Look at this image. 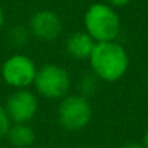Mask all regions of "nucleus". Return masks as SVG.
Here are the masks:
<instances>
[{"instance_id":"19","label":"nucleus","mask_w":148,"mask_h":148,"mask_svg":"<svg viewBox=\"0 0 148 148\" xmlns=\"http://www.w3.org/2000/svg\"><path fill=\"white\" fill-rule=\"evenodd\" d=\"M72 1H73V0H72Z\"/></svg>"},{"instance_id":"5","label":"nucleus","mask_w":148,"mask_h":148,"mask_svg":"<svg viewBox=\"0 0 148 148\" xmlns=\"http://www.w3.org/2000/svg\"><path fill=\"white\" fill-rule=\"evenodd\" d=\"M36 72V63L23 53L9 56L1 65V78L13 89H26L33 85Z\"/></svg>"},{"instance_id":"17","label":"nucleus","mask_w":148,"mask_h":148,"mask_svg":"<svg viewBox=\"0 0 148 148\" xmlns=\"http://www.w3.org/2000/svg\"><path fill=\"white\" fill-rule=\"evenodd\" d=\"M145 89L148 92V72H147V76H145Z\"/></svg>"},{"instance_id":"12","label":"nucleus","mask_w":148,"mask_h":148,"mask_svg":"<svg viewBox=\"0 0 148 148\" xmlns=\"http://www.w3.org/2000/svg\"><path fill=\"white\" fill-rule=\"evenodd\" d=\"M10 122L12 121H10V118H9L6 109H4V105L0 103V140L7 135V131H9L10 125H12Z\"/></svg>"},{"instance_id":"16","label":"nucleus","mask_w":148,"mask_h":148,"mask_svg":"<svg viewBox=\"0 0 148 148\" xmlns=\"http://www.w3.org/2000/svg\"><path fill=\"white\" fill-rule=\"evenodd\" d=\"M3 23H4V13H3L1 6H0V30H1V27H3Z\"/></svg>"},{"instance_id":"10","label":"nucleus","mask_w":148,"mask_h":148,"mask_svg":"<svg viewBox=\"0 0 148 148\" xmlns=\"http://www.w3.org/2000/svg\"><path fill=\"white\" fill-rule=\"evenodd\" d=\"M99 81L98 78L91 72V73H85L79 78L78 81V85H76V89H78V95L84 97V98L89 99L92 98L97 91H98V86H99Z\"/></svg>"},{"instance_id":"6","label":"nucleus","mask_w":148,"mask_h":148,"mask_svg":"<svg viewBox=\"0 0 148 148\" xmlns=\"http://www.w3.org/2000/svg\"><path fill=\"white\" fill-rule=\"evenodd\" d=\"M39 101L29 88L14 89L6 99L4 109L13 124H29L38 112Z\"/></svg>"},{"instance_id":"2","label":"nucleus","mask_w":148,"mask_h":148,"mask_svg":"<svg viewBox=\"0 0 148 148\" xmlns=\"http://www.w3.org/2000/svg\"><path fill=\"white\" fill-rule=\"evenodd\" d=\"M85 32L97 42H114L121 32V19L106 3L91 4L84 16Z\"/></svg>"},{"instance_id":"9","label":"nucleus","mask_w":148,"mask_h":148,"mask_svg":"<svg viewBox=\"0 0 148 148\" xmlns=\"http://www.w3.org/2000/svg\"><path fill=\"white\" fill-rule=\"evenodd\" d=\"M6 137H7L9 143L16 148L30 147L36 140V134L29 124H13V125H10Z\"/></svg>"},{"instance_id":"8","label":"nucleus","mask_w":148,"mask_h":148,"mask_svg":"<svg viewBox=\"0 0 148 148\" xmlns=\"http://www.w3.org/2000/svg\"><path fill=\"white\" fill-rule=\"evenodd\" d=\"M95 45L97 42L85 30H76L68 35L65 42V49L71 58L76 60H85L89 59V56L92 55Z\"/></svg>"},{"instance_id":"14","label":"nucleus","mask_w":148,"mask_h":148,"mask_svg":"<svg viewBox=\"0 0 148 148\" xmlns=\"http://www.w3.org/2000/svg\"><path fill=\"white\" fill-rule=\"evenodd\" d=\"M119 148H144L143 144H137V143H127L124 145H121Z\"/></svg>"},{"instance_id":"3","label":"nucleus","mask_w":148,"mask_h":148,"mask_svg":"<svg viewBox=\"0 0 148 148\" xmlns=\"http://www.w3.org/2000/svg\"><path fill=\"white\" fill-rule=\"evenodd\" d=\"M71 82V76L63 66L56 63H46L38 68L33 86L42 98L62 99L69 94Z\"/></svg>"},{"instance_id":"11","label":"nucleus","mask_w":148,"mask_h":148,"mask_svg":"<svg viewBox=\"0 0 148 148\" xmlns=\"http://www.w3.org/2000/svg\"><path fill=\"white\" fill-rule=\"evenodd\" d=\"M29 29H26L25 26H16L10 30V35H9V39L10 42L14 45V46H23L26 45L27 42V38H29Z\"/></svg>"},{"instance_id":"13","label":"nucleus","mask_w":148,"mask_h":148,"mask_svg":"<svg viewBox=\"0 0 148 148\" xmlns=\"http://www.w3.org/2000/svg\"><path fill=\"white\" fill-rule=\"evenodd\" d=\"M130 1H131V0H105V3L109 4L111 7H114V9H116V7H124V6L130 4Z\"/></svg>"},{"instance_id":"18","label":"nucleus","mask_w":148,"mask_h":148,"mask_svg":"<svg viewBox=\"0 0 148 148\" xmlns=\"http://www.w3.org/2000/svg\"><path fill=\"white\" fill-rule=\"evenodd\" d=\"M147 33H148V29H147Z\"/></svg>"},{"instance_id":"7","label":"nucleus","mask_w":148,"mask_h":148,"mask_svg":"<svg viewBox=\"0 0 148 148\" xmlns=\"http://www.w3.org/2000/svg\"><path fill=\"white\" fill-rule=\"evenodd\" d=\"M27 29L38 40L52 42L62 35L63 22L56 12L50 9H40L32 14Z\"/></svg>"},{"instance_id":"15","label":"nucleus","mask_w":148,"mask_h":148,"mask_svg":"<svg viewBox=\"0 0 148 148\" xmlns=\"http://www.w3.org/2000/svg\"><path fill=\"white\" fill-rule=\"evenodd\" d=\"M143 147L148 148V130L145 131V134H144V137H143Z\"/></svg>"},{"instance_id":"4","label":"nucleus","mask_w":148,"mask_h":148,"mask_svg":"<svg viewBox=\"0 0 148 148\" xmlns=\"http://www.w3.org/2000/svg\"><path fill=\"white\" fill-rule=\"evenodd\" d=\"M92 119V106L89 99L78 94L66 95L60 99L58 108V121L66 131H81Z\"/></svg>"},{"instance_id":"1","label":"nucleus","mask_w":148,"mask_h":148,"mask_svg":"<svg viewBox=\"0 0 148 148\" xmlns=\"http://www.w3.org/2000/svg\"><path fill=\"white\" fill-rule=\"evenodd\" d=\"M92 73L102 82H116L130 68V56L116 40L97 43L89 56Z\"/></svg>"}]
</instances>
